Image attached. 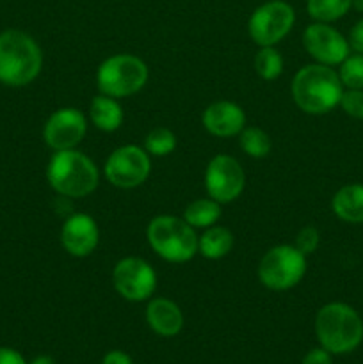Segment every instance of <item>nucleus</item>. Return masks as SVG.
Returning <instances> with one entry per match:
<instances>
[{
	"instance_id": "nucleus-1",
	"label": "nucleus",
	"mask_w": 363,
	"mask_h": 364,
	"mask_svg": "<svg viewBox=\"0 0 363 364\" xmlns=\"http://www.w3.org/2000/svg\"><path fill=\"white\" fill-rule=\"evenodd\" d=\"M338 71L326 64H306L294 75L290 84L292 100L306 114L320 116L340 105L344 92Z\"/></svg>"
},
{
	"instance_id": "nucleus-2",
	"label": "nucleus",
	"mask_w": 363,
	"mask_h": 364,
	"mask_svg": "<svg viewBox=\"0 0 363 364\" xmlns=\"http://www.w3.org/2000/svg\"><path fill=\"white\" fill-rule=\"evenodd\" d=\"M43 52L31 34L18 28L0 32V82L9 87H23L39 77Z\"/></svg>"
},
{
	"instance_id": "nucleus-3",
	"label": "nucleus",
	"mask_w": 363,
	"mask_h": 364,
	"mask_svg": "<svg viewBox=\"0 0 363 364\" xmlns=\"http://www.w3.org/2000/svg\"><path fill=\"white\" fill-rule=\"evenodd\" d=\"M48 185L66 199L88 198L98 188L100 171L88 155L78 149L56 151L46 166Z\"/></svg>"
},
{
	"instance_id": "nucleus-4",
	"label": "nucleus",
	"mask_w": 363,
	"mask_h": 364,
	"mask_svg": "<svg viewBox=\"0 0 363 364\" xmlns=\"http://www.w3.org/2000/svg\"><path fill=\"white\" fill-rule=\"evenodd\" d=\"M315 334L330 354H349L363 341V320L352 306L330 302L317 313Z\"/></svg>"
},
{
	"instance_id": "nucleus-5",
	"label": "nucleus",
	"mask_w": 363,
	"mask_h": 364,
	"mask_svg": "<svg viewBox=\"0 0 363 364\" xmlns=\"http://www.w3.org/2000/svg\"><path fill=\"white\" fill-rule=\"evenodd\" d=\"M146 240L157 256L169 263H187L198 255L199 237L184 217H153L146 228Z\"/></svg>"
},
{
	"instance_id": "nucleus-6",
	"label": "nucleus",
	"mask_w": 363,
	"mask_h": 364,
	"mask_svg": "<svg viewBox=\"0 0 363 364\" xmlns=\"http://www.w3.org/2000/svg\"><path fill=\"white\" fill-rule=\"evenodd\" d=\"M148 77L149 71L144 60L132 53H116L100 64L96 85L102 95L120 100L141 91Z\"/></svg>"
},
{
	"instance_id": "nucleus-7",
	"label": "nucleus",
	"mask_w": 363,
	"mask_h": 364,
	"mask_svg": "<svg viewBox=\"0 0 363 364\" xmlns=\"http://www.w3.org/2000/svg\"><path fill=\"white\" fill-rule=\"evenodd\" d=\"M308 256L302 255L294 244L276 245L262 256L258 263V279L265 288L285 291L301 283L305 277Z\"/></svg>"
},
{
	"instance_id": "nucleus-8",
	"label": "nucleus",
	"mask_w": 363,
	"mask_h": 364,
	"mask_svg": "<svg viewBox=\"0 0 363 364\" xmlns=\"http://www.w3.org/2000/svg\"><path fill=\"white\" fill-rule=\"evenodd\" d=\"M295 23V11L283 0H270L253 11L248 32L258 46H276L288 36Z\"/></svg>"
},
{
	"instance_id": "nucleus-9",
	"label": "nucleus",
	"mask_w": 363,
	"mask_h": 364,
	"mask_svg": "<svg viewBox=\"0 0 363 364\" xmlns=\"http://www.w3.org/2000/svg\"><path fill=\"white\" fill-rule=\"evenodd\" d=\"M152 173V156L135 144L120 146L105 160L103 174L117 188H135L144 183Z\"/></svg>"
},
{
	"instance_id": "nucleus-10",
	"label": "nucleus",
	"mask_w": 363,
	"mask_h": 364,
	"mask_svg": "<svg viewBox=\"0 0 363 364\" xmlns=\"http://www.w3.org/2000/svg\"><path fill=\"white\" fill-rule=\"evenodd\" d=\"M112 284L125 301H149L157 290V274L146 259L127 256L114 265Z\"/></svg>"
},
{
	"instance_id": "nucleus-11",
	"label": "nucleus",
	"mask_w": 363,
	"mask_h": 364,
	"mask_svg": "<svg viewBox=\"0 0 363 364\" xmlns=\"http://www.w3.org/2000/svg\"><path fill=\"white\" fill-rule=\"evenodd\" d=\"M205 191L209 198L216 199L221 205L241 198L246 187V173L241 162L231 155H216L210 159L205 169Z\"/></svg>"
},
{
	"instance_id": "nucleus-12",
	"label": "nucleus",
	"mask_w": 363,
	"mask_h": 364,
	"mask_svg": "<svg viewBox=\"0 0 363 364\" xmlns=\"http://www.w3.org/2000/svg\"><path fill=\"white\" fill-rule=\"evenodd\" d=\"M302 46L315 63L326 66H340L351 53L347 38L330 23L313 21L302 32Z\"/></svg>"
},
{
	"instance_id": "nucleus-13",
	"label": "nucleus",
	"mask_w": 363,
	"mask_h": 364,
	"mask_svg": "<svg viewBox=\"0 0 363 364\" xmlns=\"http://www.w3.org/2000/svg\"><path fill=\"white\" fill-rule=\"evenodd\" d=\"M85 132H88V119L82 110L75 107H63L46 119L43 139L50 149L64 151V149H77V146L84 141Z\"/></svg>"
},
{
	"instance_id": "nucleus-14",
	"label": "nucleus",
	"mask_w": 363,
	"mask_h": 364,
	"mask_svg": "<svg viewBox=\"0 0 363 364\" xmlns=\"http://www.w3.org/2000/svg\"><path fill=\"white\" fill-rule=\"evenodd\" d=\"M100 230L96 220L88 213H73L60 228V244L75 258H85L98 247Z\"/></svg>"
},
{
	"instance_id": "nucleus-15",
	"label": "nucleus",
	"mask_w": 363,
	"mask_h": 364,
	"mask_svg": "<svg viewBox=\"0 0 363 364\" xmlns=\"http://www.w3.org/2000/svg\"><path fill=\"white\" fill-rule=\"evenodd\" d=\"M201 123L214 137H235L246 128V112L237 103L219 100L203 110Z\"/></svg>"
},
{
	"instance_id": "nucleus-16",
	"label": "nucleus",
	"mask_w": 363,
	"mask_h": 364,
	"mask_svg": "<svg viewBox=\"0 0 363 364\" xmlns=\"http://www.w3.org/2000/svg\"><path fill=\"white\" fill-rule=\"evenodd\" d=\"M146 322L155 334L171 338L177 336L184 327V313L177 302L169 299H152L146 308Z\"/></svg>"
},
{
	"instance_id": "nucleus-17",
	"label": "nucleus",
	"mask_w": 363,
	"mask_h": 364,
	"mask_svg": "<svg viewBox=\"0 0 363 364\" xmlns=\"http://www.w3.org/2000/svg\"><path fill=\"white\" fill-rule=\"evenodd\" d=\"M331 210L340 220L349 224H363V185H344L335 192Z\"/></svg>"
},
{
	"instance_id": "nucleus-18",
	"label": "nucleus",
	"mask_w": 363,
	"mask_h": 364,
	"mask_svg": "<svg viewBox=\"0 0 363 364\" xmlns=\"http://www.w3.org/2000/svg\"><path fill=\"white\" fill-rule=\"evenodd\" d=\"M89 119L98 130L116 132L123 124L125 114L116 98L100 92L89 103Z\"/></svg>"
},
{
	"instance_id": "nucleus-19",
	"label": "nucleus",
	"mask_w": 363,
	"mask_h": 364,
	"mask_svg": "<svg viewBox=\"0 0 363 364\" xmlns=\"http://www.w3.org/2000/svg\"><path fill=\"white\" fill-rule=\"evenodd\" d=\"M235 245V238L231 231L224 226L206 228L198 240V252L206 259H223L231 252Z\"/></svg>"
},
{
	"instance_id": "nucleus-20",
	"label": "nucleus",
	"mask_w": 363,
	"mask_h": 364,
	"mask_svg": "<svg viewBox=\"0 0 363 364\" xmlns=\"http://www.w3.org/2000/svg\"><path fill=\"white\" fill-rule=\"evenodd\" d=\"M223 215L221 203L212 198H201L189 203L184 212V219L191 224L194 230H206V228L217 224V220Z\"/></svg>"
},
{
	"instance_id": "nucleus-21",
	"label": "nucleus",
	"mask_w": 363,
	"mask_h": 364,
	"mask_svg": "<svg viewBox=\"0 0 363 364\" xmlns=\"http://www.w3.org/2000/svg\"><path fill=\"white\" fill-rule=\"evenodd\" d=\"M352 0H308L306 9L315 21L333 23L351 11Z\"/></svg>"
},
{
	"instance_id": "nucleus-22",
	"label": "nucleus",
	"mask_w": 363,
	"mask_h": 364,
	"mask_svg": "<svg viewBox=\"0 0 363 364\" xmlns=\"http://www.w3.org/2000/svg\"><path fill=\"white\" fill-rule=\"evenodd\" d=\"M253 66H255L256 75L262 80L273 82L283 71V57H281V53L274 46H260V50L255 55V60H253Z\"/></svg>"
},
{
	"instance_id": "nucleus-23",
	"label": "nucleus",
	"mask_w": 363,
	"mask_h": 364,
	"mask_svg": "<svg viewBox=\"0 0 363 364\" xmlns=\"http://www.w3.org/2000/svg\"><path fill=\"white\" fill-rule=\"evenodd\" d=\"M238 142H241L242 151L251 159H265L273 146L269 134L258 127H246L238 134Z\"/></svg>"
},
{
	"instance_id": "nucleus-24",
	"label": "nucleus",
	"mask_w": 363,
	"mask_h": 364,
	"mask_svg": "<svg viewBox=\"0 0 363 364\" xmlns=\"http://www.w3.org/2000/svg\"><path fill=\"white\" fill-rule=\"evenodd\" d=\"M177 135L169 130V128H153L148 135L144 137V146L149 156H167L177 149Z\"/></svg>"
},
{
	"instance_id": "nucleus-25",
	"label": "nucleus",
	"mask_w": 363,
	"mask_h": 364,
	"mask_svg": "<svg viewBox=\"0 0 363 364\" xmlns=\"http://www.w3.org/2000/svg\"><path fill=\"white\" fill-rule=\"evenodd\" d=\"M338 77L345 89H363V53H349L338 68Z\"/></svg>"
},
{
	"instance_id": "nucleus-26",
	"label": "nucleus",
	"mask_w": 363,
	"mask_h": 364,
	"mask_svg": "<svg viewBox=\"0 0 363 364\" xmlns=\"http://www.w3.org/2000/svg\"><path fill=\"white\" fill-rule=\"evenodd\" d=\"M294 245H295V249H299V251H301L305 256L313 255V252H315L320 245L319 230H317L315 226H312V224L301 228V230H299V233L295 235Z\"/></svg>"
},
{
	"instance_id": "nucleus-27",
	"label": "nucleus",
	"mask_w": 363,
	"mask_h": 364,
	"mask_svg": "<svg viewBox=\"0 0 363 364\" xmlns=\"http://www.w3.org/2000/svg\"><path fill=\"white\" fill-rule=\"evenodd\" d=\"M340 107L347 116L363 119V89H344Z\"/></svg>"
},
{
	"instance_id": "nucleus-28",
	"label": "nucleus",
	"mask_w": 363,
	"mask_h": 364,
	"mask_svg": "<svg viewBox=\"0 0 363 364\" xmlns=\"http://www.w3.org/2000/svg\"><path fill=\"white\" fill-rule=\"evenodd\" d=\"M347 41L352 52L363 53V18H359V20L352 25Z\"/></svg>"
},
{
	"instance_id": "nucleus-29",
	"label": "nucleus",
	"mask_w": 363,
	"mask_h": 364,
	"mask_svg": "<svg viewBox=\"0 0 363 364\" xmlns=\"http://www.w3.org/2000/svg\"><path fill=\"white\" fill-rule=\"evenodd\" d=\"M302 364H331V354L326 348H313L302 359Z\"/></svg>"
},
{
	"instance_id": "nucleus-30",
	"label": "nucleus",
	"mask_w": 363,
	"mask_h": 364,
	"mask_svg": "<svg viewBox=\"0 0 363 364\" xmlns=\"http://www.w3.org/2000/svg\"><path fill=\"white\" fill-rule=\"evenodd\" d=\"M0 364H27L23 355L20 352L13 350V348L0 347Z\"/></svg>"
},
{
	"instance_id": "nucleus-31",
	"label": "nucleus",
	"mask_w": 363,
	"mask_h": 364,
	"mask_svg": "<svg viewBox=\"0 0 363 364\" xmlns=\"http://www.w3.org/2000/svg\"><path fill=\"white\" fill-rule=\"evenodd\" d=\"M102 364H132V359L128 358L125 352L121 350H112L103 358Z\"/></svg>"
},
{
	"instance_id": "nucleus-32",
	"label": "nucleus",
	"mask_w": 363,
	"mask_h": 364,
	"mask_svg": "<svg viewBox=\"0 0 363 364\" xmlns=\"http://www.w3.org/2000/svg\"><path fill=\"white\" fill-rule=\"evenodd\" d=\"M31 364H53V359L48 358V355H39Z\"/></svg>"
},
{
	"instance_id": "nucleus-33",
	"label": "nucleus",
	"mask_w": 363,
	"mask_h": 364,
	"mask_svg": "<svg viewBox=\"0 0 363 364\" xmlns=\"http://www.w3.org/2000/svg\"><path fill=\"white\" fill-rule=\"evenodd\" d=\"M352 7L356 11H363V0H352Z\"/></svg>"
}]
</instances>
